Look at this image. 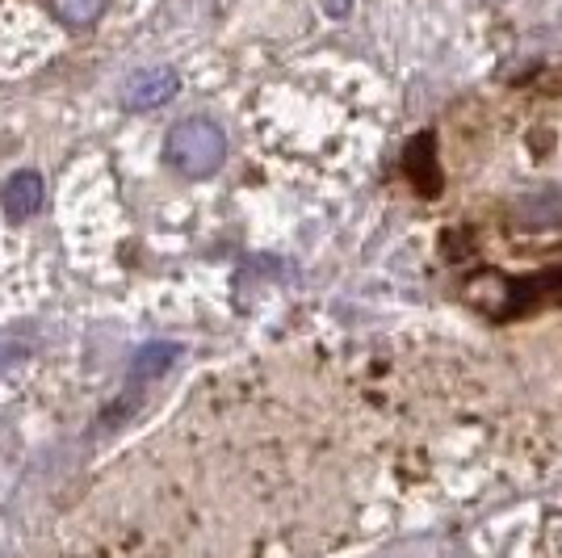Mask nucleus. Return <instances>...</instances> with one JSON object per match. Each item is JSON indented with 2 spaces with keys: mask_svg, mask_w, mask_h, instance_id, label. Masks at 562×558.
Listing matches in <instances>:
<instances>
[{
  "mask_svg": "<svg viewBox=\"0 0 562 558\" xmlns=\"http://www.w3.org/2000/svg\"><path fill=\"white\" fill-rule=\"evenodd\" d=\"M177 93H181V76H177V68H168V64H151V68L131 71L122 80V105L126 110H139V114L143 110H160Z\"/></svg>",
  "mask_w": 562,
  "mask_h": 558,
  "instance_id": "3",
  "label": "nucleus"
},
{
  "mask_svg": "<svg viewBox=\"0 0 562 558\" xmlns=\"http://www.w3.org/2000/svg\"><path fill=\"white\" fill-rule=\"evenodd\" d=\"M324 9H328L331 18H345V13L352 9V0H324Z\"/></svg>",
  "mask_w": 562,
  "mask_h": 558,
  "instance_id": "8",
  "label": "nucleus"
},
{
  "mask_svg": "<svg viewBox=\"0 0 562 558\" xmlns=\"http://www.w3.org/2000/svg\"><path fill=\"white\" fill-rule=\"evenodd\" d=\"M55 18L68 25H93L105 13V0H50Z\"/></svg>",
  "mask_w": 562,
  "mask_h": 558,
  "instance_id": "6",
  "label": "nucleus"
},
{
  "mask_svg": "<svg viewBox=\"0 0 562 558\" xmlns=\"http://www.w3.org/2000/svg\"><path fill=\"white\" fill-rule=\"evenodd\" d=\"M554 202H559V219H562V189H559V193H554Z\"/></svg>",
  "mask_w": 562,
  "mask_h": 558,
  "instance_id": "9",
  "label": "nucleus"
},
{
  "mask_svg": "<svg viewBox=\"0 0 562 558\" xmlns=\"http://www.w3.org/2000/svg\"><path fill=\"white\" fill-rule=\"evenodd\" d=\"M541 306H562V265L541 269L529 278H516L504 294V306L495 311V320H516V315H533Z\"/></svg>",
  "mask_w": 562,
  "mask_h": 558,
  "instance_id": "2",
  "label": "nucleus"
},
{
  "mask_svg": "<svg viewBox=\"0 0 562 558\" xmlns=\"http://www.w3.org/2000/svg\"><path fill=\"white\" fill-rule=\"evenodd\" d=\"M165 160L189 177V181H202V177H214L223 160H227V135L218 131V122L193 114L181 118L165 140Z\"/></svg>",
  "mask_w": 562,
  "mask_h": 558,
  "instance_id": "1",
  "label": "nucleus"
},
{
  "mask_svg": "<svg viewBox=\"0 0 562 558\" xmlns=\"http://www.w3.org/2000/svg\"><path fill=\"white\" fill-rule=\"evenodd\" d=\"M181 357L177 345H168V341H156V345H143L135 353V361H131V382H151V378H160L168 373V366Z\"/></svg>",
  "mask_w": 562,
  "mask_h": 558,
  "instance_id": "5",
  "label": "nucleus"
},
{
  "mask_svg": "<svg viewBox=\"0 0 562 558\" xmlns=\"http://www.w3.org/2000/svg\"><path fill=\"white\" fill-rule=\"evenodd\" d=\"M43 177L34 172V168H22V172H13L9 181H4V193H0V207L4 214L13 219V223H25V219H34L38 210H43Z\"/></svg>",
  "mask_w": 562,
  "mask_h": 558,
  "instance_id": "4",
  "label": "nucleus"
},
{
  "mask_svg": "<svg viewBox=\"0 0 562 558\" xmlns=\"http://www.w3.org/2000/svg\"><path fill=\"white\" fill-rule=\"evenodd\" d=\"M25 357H30V349H25L22 341H13V336H0V373L13 370V366H22Z\"/></svg>",
  "mask_w": 562,
  "mask_h": 558,
  "instance_id": "7",
  "label": "nucleus"
}]
</instances>
